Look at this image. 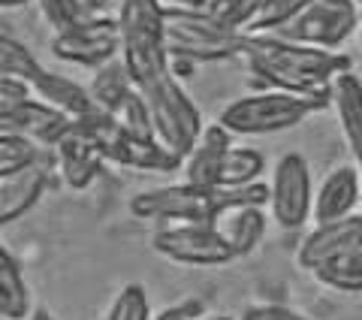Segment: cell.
<instances>
[{
  "label": "cell",
  "instance_id": "cb8c5ba5",
  "mask_svg": "<svg viewBox=\"0 0 362 320\" xmlns=\"http://www.w3.org/2000/svg\"><path fill=\"white\" fill-rule=\"evenodd\" d=\"M266 173V157L257 152L251 145H233L226 152L223 160V169H221V188H245V185H254V181H263Z\"/></svg>",
  "mask_w": 362,
  "mask_h": 320
},
{
  "label": "cell",
  "instance_id": "ffe728a7",
  "mask_svg": "<svg viewBox=\"0 0 362 320\" xmlns=\"http://www.w3.org/2000/svg\"><path fill=\"white\" fill-rule=\"evenodd\" d=\"M33 314L30 287L25 281V269L9 248H0V317L4 320H28Z\"/></svg>",
  "mask_w": 362,
  "mask_h": 320
},
{
  "label": "cell",
  "instance_id": "7a4b0ae2",
  "mask_svg": "<svg viewBox=\"0 0 362 320\" xmlns=\"http://www.w3.org/2000/svg\"><path fill=\"white\" fill-rule=\"evenodd\" d=\"M332 100L326 97H305L293 94V91L269 88V91H254V94L235 97L226 103L221 112V124L233 136H272L281 130H293L314 115V112L329 109Z\"/></svg>",
  "mask_w": 362,
  "mask_h": 320
},
{
  "label": "cell",
  "instance_id": "83f0119b",
  "mask_svg": "<svg viewBox=\"0 0 362 320\" xmlns=\"http://www.w3.org/2000/svg\"><path fill=\"white\" fill-rule=\"evenodd\" d=\"M112 115L118 118L124 133H133V136H157L151 109H148V100L142 97L139 88H136L133 94L118 106V112H112Z\"/></svg>",
  "mask_w": 362,
  "mask_h": 320
},
{
  "label": "cell",
  "instance_id": "f1b7e54d",
  "mask_svg": "<svg viewBox=\"0 0 362 320\" xmlns=\"http://www.w3.org/2000/svg\"><path fill=\"white\" fill-rule=\"evenodd\" d=\"M106 320H154L151 317V305H148V293L139 284H127L121 287L118 296L112 299V308Z\"/></svg>",
  "mask_w": 362,
  "mask_h": 320
},
{
  "label": "cell",
  "instance_id": "d590c367",
  "mask_svg": "<svg viewBox=\"0 0 362 320\" xmlns=\"http://www.w3.org/2000/svg\"><path fill=\"white\" fill-rule=\"evenodd\" d=\"M30 4V0H0V9H6V13H9V9H18V6H28Z\"/></svg>",
  "mask_w": 362,
  "mask_h": 320
},
{
  "label": "cell",
  "instance_id": "2e32d148",
  "mask_svg": "<svg viewBox=\"0 0 362 320\" xmlns=\"http://www.w3.org/2000/svg\"><path fill=\"white\" fill-rule=\"evenodd\" d=\"M54 154H58V176L73 190H85L106 164V154L94 142H88L76 127L66 130L64 139L54 145Z\"/></svg>",
  "mask_w": 362,
  "mask_h": 320
},
{
  "label": "cell",
  "instance_id": "7c38bea8",
  "mask_svg": "<svg viewBox=\"0 0 362 320\" xmlns=\"http://www.w3.org/2000/svg\"><path fill=\"white\" fill-rule=\"evenodd\" d=\"M354 248H362V212H354L338 221L314 224V230L302 239L296 260L302 269L314 272L317 266H323L326 260L347 254V251H354Z\"/></svg>",
  "mask_w": 362,
  "mask_h": 320
},
{
  "label": "cell",
  "instance_id": "4fadbf2b",
  "mask_svg": "<svg viewBox=\"0 0 362 320\" xmlns=\"http://www.w3.org/2000/svg\"><path fill=\"white\" fill-rule=\"evenodd\" d=\"M230 148H233V133L221 121L206 124L197 145L185 157V181H190V185H197L202 190H218L221 169H223V160Z\"/></svg>",
  "mask_w": 362,
  "mask_h": 320
},
{
  "label": "cell",
  "instance_id": "277c9868",
  "mask_svg": "<svg viewBox=\"0 0 362 320\" xmlns=\"http://www.w3.org/2000/svg\"><path fill=\"white\" fill-rule=\"evenodd\" d=\"M163 13L166 6L160 0H124L121 6V58L136 88L151 85L157 76L169 73Z\"/></svg>",
  "mask_w": 362,
  "mask_h": 320
},
{
  "label": "cell",
  "instance_id": "484cf974",
  "mask_svg": "<svg viewBox=\"0 0 362 320\" xmlns=\"http://www.w3.org/2000/svg\"><path fill=\"white\" fill-rule=\"evenodd\" d=\"M0 73L9 79H21V82L37 85L45 70L25 42H18L13 33H4V37H0Z\"/></svg>",
  "mask_w": 362,
  "mask_h": 320
},
{
  "label": "cell",
  "instance_id": "9c48e42d",
  "mask_svg": "<svg viewBox=\"0 0 362 320\" xmlns=\"http://www.w3.org/2000/svg\"><path fill=\"white\" fill-rule=\"evenodd\" d=\"M272 200L269 212L278 227L284 230H299L311 221L314 212V181L311 166L302 152H284L272 169Z\"/></svg>",
  "mask_w": 362,
  "mask_h": 320
},
{
  "label": "cell",
  "instance_id": "30bf717a",
  "mask_svg": "<svg viewBox=\"0 0 362 320\" xmlns=\"http://www.w3.org/2000/svg\"><path fill=\"white\" fill-rule=\"evenodd\" d=\"M52 52L61 61L100 70L103 64L121 58V21L115 16H88L78 25L54 33Z\"/></svg>",
  "mask_w": 362,
  "mask_h": 320
},
{
  "label": "cell",
  "instance_id": "5bb4252c",
  "mask_svg": "<svg viewBox=\"0 0 362 320\" xmlns=\"http://www.w3.org/2000/svg\"><path fill=\"white\" fill-rule=\"evenodd\" d=\"M362 200V176L356 164H341L326 173L320 181V188L314 193V212L311 218L314 224H326V221H338L356 212V205Z\"/></svg>",
  "mask_w": 362,
  "mask_h": 320
},
{
  "label": "cell",
  "instance_id": "52a82bcc",
  "mask_svg": "<svg viewBox=\"0 0 362 320\" xmlns=\"http://www.w3.org/2000/svg\"><path fill=\"white\" fill-rule=\"evenodd\" d=\"M151 248L178 266H226L239 260L214 221L199 224H160L151 236Z\"/></svg>",
  "mask_w": 362,
  "mask_h": 320
},
{
  "label": "cell",
  "instance_id": "836d02e7",
  "mask_svg": "<svg viewBox=\"0 0 362 320\" xmlns=\"http://www.w3.org/2000/svg\"><path fill=\"white\" fill-rule=\"evenodd\" d=\"M242 320H308V317L299 314V312H293V308H287V305L266 302V305H251L242 314Z\"/></svg>",
  "mask_w": 362,
  "mask_h": 320
},
{
  "label": "cell",
  "instance_id": "9a60e30c",
  "mask_svg": "<svg viewBox=\"0 0 362 320\" xmlns=\"http://www.w3.org/2000/svg\"><path fill=\"white\" fill-rule=\"evenodd\" d=\"M106 160L136 169V173H175L178 166H185V157L163 145L157 136H133L124 130L106 152Z\"/></svg>",
  "mask_w": 362,
  "mask_h": 320
},
{
  "label": "cell",
  "instance_id": "ab89813d",
  "mask_svg": "<svg viewBox=\"0 0 362 320\" xmlns=\"http://www.w3.org/2000/svg\"><path fill=\"white\" fill-rule=\"evenodd\" d=\"M356 6H359V9H362V0H356Z\"/></svg>",
  "mask_w": 362,
  "mask_h": 320
},
{
  "label": "cell",
  "instance_id": "f35d334b",
  "mask_svg": "<svg viewBox=\"0 0 362 320\" xmlns=\"http://www.w3.org/2000/svg\"><path fill=\"white\" fill-rule=\"evenodd\" d=\"M356 37H359V45H362V21H359V33H356Z\"/></svg>",
  "mask_w": 362,
  "mask_h": 320
},
{
  "label": "cell",
  "instance_id": "ac0fdd59",
  "mask_svg": "<svg viewBox=\"0 0 362 320\" xmlns=\"http://www.w3.org/2000/svg\"><path fill=\"white\" fill-rule=\"evenodd\" d=\"M332 109L338 112L350 157H354V164L362 176V79L356 73H344L335 79Z\"/></svg>",
  "mask_w": 362,
  "mask_h": 320
},
{
  "label": "cell",
  "instance_id": "e0dca14e",
  "mask_svg": "<svg viewBox=\"0 0 362 320\" xmlns=\"http://www.w3.org/2000/svg\"><path fill=\"white\" fill-rule=\"evenodd\" d=\"M49 181H52V169H45V164L30 166L25 173H16L9 178H0V227H9L18 218H25L40 202Z\"/></svg>",
  "mask_w": 362,
  "mask_h": 320
},
{
  "label": "cell",
  "instance_id": "8d00e7d4",
  "mask_svg": "<svg viewBox=\"0 0 362 320\" xmlns=\"http://www.w3.org/2000/svg\"><path fill=\"white\" fill-rule=\"evenodd\" d=\"M28 320H54L49 312H45V308H33V314L28 317Z\"/></svg>",
  "mask_w": 362,
  "mask_h": 320
},
{
  "label": "cell",
  "instance_id": "d6a6232c",
  "mask_svg": "<svg viewBox=\"0 0 362 320\" xmlns=\"http://www.w3.org/2000/svg\"><path fill=\"white\" fill-rule=\"evenodd\" d=\"M202 314H206V302H202L199 296H185V299L166 305L154 320H197Z\"/></svg>",
  "mask_w": 362,
  "mask_h": 320
},
{
  "label": "cell",
  "instance_id": "8992f818",
  "mask_svg": "<svg viewBox=\"0 0 362 320\" xmlns=\"http://www.w3.org/2000/svg\"><path fill=\"white\" fill-rule=\"evenodd\" d=\"M359 21L362 9L356 6V0H311L287 28L278 30V37L338 52L354 33H359Z\"/></svg>",
  "mask_w": 362,
  "mask_h": 320
},
{
  "label": "cell",
  "instance_id": "d4e9b609",
  "mask_svg": "<svg viewBox=\"0 0 362 320\" xmlns=\"http://www.w3.org/2000/svg\"><path fill=\"white\" fill-rule=\"evenodd\" d=\"M42 152H49V148L33 142L30 136L0 133V178L25 173V169H30V166H40L42 164Z\"/></svg>",
  "mask_w": 362,
  "mask_h": 320
},
{
  "label": "cell",
  "instance_id": "6da1fadb",
  "mask_svg": "<svg viewBox=\"0 0 362 320\" xmlns=\"http://www.w3.org/2000/svg\"><path fill=\"white\" fill-rule=\"evenodd\" d=\"M242 58L247 61V70L266 88H281L293 91V94L326 100H332L338 76L354 73L347 55L290 42L278 33H245Z\"/></svg>",
  "mask_w": 362,
  "mask_h": 320
},
{
  "label": "cell",
  "instance_id": "1f68e13d",
  "mask_svg": "<svg viewBox=\"0 0 362 320\" xmlns=\"http://www.w3.org/2000/svg\"><path fill=\"white\" fill-rule=\"evenodd\" d=\"M30 97H37L30 82H21V79H9L0 76V109H13L18 103H25Z\"/></svg>",
  "mask_w": 362,
  "mask_h": 320
},
{
  "label": "cell",
  "instance_id": "e575fe53",
  "mask_svg": "<svg viewBox=\"0 0 362 320\" xmlns=\"http://www.w3.org/2000/svg\"><path fill=\"white\" fill-rule=\"evenodd\" d=\"M166 9H209V0H160Z\"/></svg>",
  "mask_w": 362,
  "mask_h": 320
},
{
  "label": "cell",
  "instance_id": "3957f363",
  "mask_svg": "<svg viewBox=\"0 0 362 320\" xmlns=\"http://www.w3.org/2000/svg\"><path fill=\"white\" fill-rule=\"evenodd\" d=\"M163 40L169 58H185L194 64H214L239 58L245 49V33L226 28L209 9H166Z\"/></svg>",
  "mask_w": 362,
  "mask_h": 320
},
{
  "label": "cell",
  "instance_id": "7402d4cb",
  "mask_svg": "<svg viewBox=\"0 0 362 320\" xmlns=\"http://www.w3.org/2000/svg\"><path fill=\"white\" fill-rule=\"evenodd\" d=\"M88 88H90V97H94L97 106H103L106 112H118L121 103L136 91V82H133L124 58H115V61L103 64L100 70H94V79H90Z\"/></svg>",
  "mask_w": 362,
  "mask_h": 320
},
{
  "label": "cell",
  "instance_id": "4316f807",
  "mask_svg": "<svg viewBox=\"0 0 362 320\" xmlns=\"http://www.w3.org/2000/svg\"><path fill=\"white\" fill-rule=\"evenodd\" d=\"M308 4L311 0H263L245 33H278L281 28H287Z\"/></svg>",
  "mask_w": 362,
  "mask_h": 320
},
{
  "label": "cell",
  "instance_id": "44dd1931",
  "mask_svg": "<svg viewBox=\"0 0 362 320\" xmlns=\"http://www.w3.org/2000/svg\"><path fill=\"white\" fill-rule=\"evenodd\" d=\"M33 91H37L40 100H45L54 109L66 112L70 118H82V115H88V112L97 109L94 97H90V88L78 85V82H73V79H66L61 73H49V70H45L40 76V82L33 85Z\"/></svg>",
  "mask_w": 362,
  "mask_h": 320
},
{
  "label": "cell",
  "instance_id": "d6986e66",
  "mask_svg": "<svg viewBox=\"0 0 362 320\" xmlns=\"http://www.w3.org/2000/svg\"><path fill=\"white\" fill-rule=\"evenodd\" d=\"M214 227L230 242L235 257H251L266 236V212L263 209H226L214 218Z\"/></svg>",
  "mask_w": 362,
  "mask_h": 320
},
{
  "label": "cell",
  "instance_id": "f546056e",
  "mask_svg": "<svg viewBox=\"0 0 362 320\" xmlns=\"http://www.w3.org/2000/svg\"><path fill=\"white\" fill-rule=\"evenodd\" d=\"M263 0H209V13L233 30H247Z\"/></svg>",
  "mask_w": 362,
  "mask_h": 320
},
{
  "label": "cell",
  "instance_id": "ba28073f",
  "mask_svg": "<svg viewBox=\"0 0 362 320\" xmlns=\"http://www.w3.org/2000/svg\"><path fill=\"white\" fill-rule=\"evenodd\" d=\"M130 215L154 224H199L218 218V193L190 181L142 190L130 200Z\"/></svg>",
  "mask_w": 362,
  "mask_h": 320
},
{
  "label": "cell",
  "instance_id": "5b68a950",
  "mask_svg": "<svg viewBox=\"0 0 362 320\" xmlns=\"http://www.w3.org/2000/svg\"><path fill=\"white\" fill-rule=\"evenodd\" d=\"M139 91H142V97L148 100L157 139L173 148L175 154L187 157L206 124H202L199 106L187 97V91L181 88V82L173 76V67H169V73L157 76L151 85H145Z\"/></svg>",
  "mask_w": 362,
  "mask_h": 320
},
{
  "label": "cell",
  "instance_id": "4dcf8cb0",
  "mask_svg": "<svg viewBox=\"0 0 362 320\" xmlns=\"http://www.w3.org/2000/svg\"><path fill=\"white\" fill-rule=\"evenodd\" d=\"M40 9H42V18L54 28V33L88 18V0H40Z\"/></svg>",
  "mask_w": 362,
  "mask_h": 320
},
{
  "label": "cell",
  "instance_id": "8fae6325",
  "mask_svg": "<svg viewBox=\"0 0 362 320\" xmlns=\"http://www.w3.org/2000/svg\"><path fill=\"white\" fill-rule=\"evenodd\" d=\"M70 127H73V118L66 115V112L49 106V103L40 97H30L13 109H0V133L30 136V139L40 142L42 148H54Z\"/></svg>",
  "mask_w": 362,
  "mask_h": 320
},
{
  "label": "cell",
  "instance_id": "74e56055",
  "mask_svg": "<svg viewBox=\"0 0 362 320\" xmlns=\"http://www.w3.org/2000/svg\"><path fill=\"white\" fill-rule=\"evenodd\" d=\"M197 320H235V317H226V314H202Z\"/></svg>",
  "mask_w": 362,
  "mask_h": 320
},
{
  "label": "cell",
  "instance_id": "603a6c76",
  "mask_svg": "<svg viewBox=\"0 0 362 320\" xmlns=\"http://www.w3.org/2000/svg\"><path fill=\"white\" fill-rule=\"evenodd\" d=\"M311 275H314V281H320L323 287H329V290L362 293V248H354V251H347V254L326 260Z\"/></svg>",
  "mask_w": 362,
  "mask_h": 320
}]
</instances>
